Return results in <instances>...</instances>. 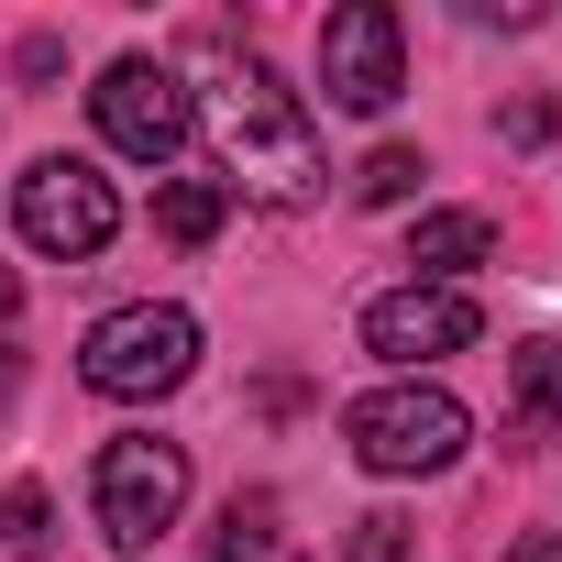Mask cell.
I'll list each match as a JSON object with an SVG mask.
<instances>
[{
  "mask_svg": "<svg viewBox=\"0 0 562 562\" xmlns=\"http://www.w3.org/2000/svg\"><path fill=\"white\" fill-rule=\"evenodd\" d=\"M188 78H199L188 122H210L221 188H243V199H265V210H310V199H321V177H331V166H321V133H310L299 89H276L265 56H243V45H221V34H188Z\"/></svg>",
  "mask_w": 562,
  "mask_h": 562,
  "instance_id": "1",
  "label": "cell"
},
{
  "mask_svg": "<svg viewBox=\"0 0 562 562\" xmlns=\"http://www.w3.org/2000/svg\"><path fill=\"white\" fill-rule=\"evenodd\" d=\"M342 441H353L364 474H441V463H463L474 419H463L452 386H375V397L342 408Z\"/></svg>",
  "mask_w": 562,
  "mask_h": 562,
  "instance_id": "2",
  "label": "cell"
},
{
  "mask_svg": "<svg viewBox=\"0 0 562 562\" xmlns=\"http://www.w3.org/2000/svg\"><path fill=\"white\" fill-rule=\"evenodd\" d=\"M177 507H188V452H177V441L122 430V441L89 463V518H100L111 551H155V540L177 529Z\"/></svg>",
  "mask_w": 562,
  "mask_h": 562,
  "instance_id": "3",
  "label": "cell"
},
{
  "mask_svg": "<svg viewBox=\"0 0 562 562\" xmlns=\"http://www.w3.org/2000/svg\"><path fill=\"white\" fill-rule=\"evenodd\" d=\"M12 232H23L34 254L89 265V254L122 232V199H111V177H100L89 155H45V166H23V188H12Z\"/></svg>",
  "mask_w": 562,
  "mask_h": 562,
  "instance_id": "4",
  "label": "cell"
},
{
  "mask_svg": "<svg viewBox=\"0 0 562 562\" xmlns=\"http://www.w3.org/2000/svg\"><path fill=\"white\" fill-rule=\"evenodd\" d=\"M188 364H199V321L188 310H111L89 342H78V375L100 386V397H166V386H188Z\"/></svg>",
  "mask_w": 562,
  "mask_h": 562,
  "instance_id": "5",
  "label": "cell"
},
{
  "mask_svg": "<svg viewBox=\"0 0 562 562\" xmlns=\"http://www.w3.org/2000/svg\"><path fill=\"white\" fill-rule=\"evenodd\" d=\"M321 89L342 111H386L408 89V34H397L386 0H342V12L321 23Z\"/></svg>",
  "mask_w": 562,
  "mask_h": 562,
  "instance_id": "6",
  "label": "cell"
},
{
  "mask_svg": "<svg viewBox=\"0 0 562 562\" xmlns=\"http://www.w3.org/2000/svg\"><path fill=\"white\" fill-rule=\"evenodd\" d=\"M89 111H100L111 155H133V166H166V155L188 144V89H177V67H155V56H122V67L89 89Z\"/></svg>",
  "mask_w": 562,
  "mask_h": 562,
  "instance_id": "7",
  "label": "cell"
},
{
  "mask_svg": "<svg viewBox=\"0 0 562 562\" xmlns=\"http://www.w3.org/2000/svg\"><path fill=\"white\" fill-rule=\"evenodd\" d=\"M485 321H474V299L463 288H386L375 310H364V353H386V364H441V353H463Z\"/></svg>",
  "mask_w": 562,
  "mask_h": 562,
  "instance_id": "8",
  "label": "cell"
},
{
  "mask_svg": "<svg viewBox=\"0 0 562 562\" xmlns=\"http://www.w3.org/2000/svg\"><path fill=\"white\" fill-rule=\"evenodd\" d=\"M562 441V342H518L507 353V452Z\"/></svg>",
  "mask_w": 562,
  "mask_h": 562,
  "instance_id": "9",
  "label": "cell"
},
{
  "mask_svg": "<svg viewBox=\"0 0 562 562\" xmlns=\"http://www.w3.org/2000/svg\"><path fill=\"white\" fill-rule=\"evenodd\" d=\"M221 221H232V188H221V177H166V188H155V232H166V243H210Z\"/></svg>",
  "mask_w": 562,
  "mask_h": 562,
  "instance_id": "10",
  "label": "cell"
},
{
  "mask_svg": "<svg viewBox=\"0 0 562 562\" xmlns=\"http://www.w3.org/2000/svg\"><path fill=\"white\" fill-rule=\"evenodd\" d=\"M496 254V232L474 221V210H430L419 232H408V265H430V276H463V265H485Z\"/></svg>",
  "mask_w": 562,
  "mask_h": 562,
  "instance_id": "11",
  "label": "cell"
},
{
  "mask_svg": "<svg viewBox=\"0 0 562 562\" xmlns=\"http://www.w3.org/2000/svg\"><path fill=\"white\" fill-rule=\"evenodd\" d=\"M276 551V496H232L210 529V562H265Z\"/></svg>",
  "mask_w": 562,
  "mask_h": 562,
  "instance_id": "12",
  "label": "cell"
},
{
  "mask_svg": "<svg viewBox=\"0 0 562 562\" xmlns=\"http://www.w3.org/2000/svg\"><path fill=\"white\" fill-rule=\"evenodd\" d=\"M419 177H430V166H419L408 144H375V155H364V177H353V199H364V210H397Z\"/></svg>",
  "mask_w": 562,
  "mask_h": 562,
  "instance_id": "13",
  "label": "cell"
},
{
  "mask_svg": "<svg viewBox=\"0 0 562 562\" xmlns=\"http://www.w3.org/2000/svg\"><path fill=\"white\" fill-rule=\"evenodd\" d=\"M342 562H419V529H408L397 507H375V518H353V540H342Z\"/></svg>",
  "mask_w": 562,
  "mask_h": 562,
  "instance_id": "14",
  "label": "cell"
},
{
  "mask_svg": "<svg viewBox=\"0 0 562 562\" xmlns=\"http://www.w3.org/2000/svg\"><path fill=\"white\" fill-rule=\"evenodd\" d=\"M45 485H12V496H0V540H12V551H45Z\"/></svg>",
  "mask_w": 562,
  "mask_h": 562,
  "instance_id": "15",
  "label": "cell"
},
{
  "mask_svg": "<svg viewBox=\"0 0 562 562\" xmlns=\"http://www.w3.org/2000/svg\"><path fill=\"white\" fill-rule=\"evenodd\" d=\"M507 562H562V540H507Z\"/></svg>",
  "mask_w": 562,
  "mask_h": 562,
  "instance_id": "16",
  "label": "cell"
},
{
  "mask_svg": "<svg viewBox=\"0 0 562 562\" xmlns=\"http://www.w3.org/2000/svg\"><path fill=\"white\" fill-rule=\"evenodd\" d=\"M12 310H23V276H12V265H0V321H12Z\"/></svg>",
  "mask_w": 562,
  "mask_h": 562,
  "instance_id": "17",
  "label": "cell"
},
{
  "mask_svg": "<svg viewBox=\"0 0 562 562\" xmlns=\"http://www.w3.org/2000/svg\"><path fill=\"white\" fill-rule=\"evenodd\" d=\"M0 397H12V364H0Z\"/></svg>",
  "mask_w": 562,
  "mask_h": 562,
  "instance_id": "18",
  "label": "cell"
}]
</instances>
